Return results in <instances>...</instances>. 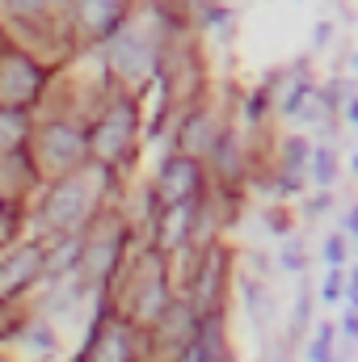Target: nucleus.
I'll use <instances>...</instances> for the list:
<instances>
[{
	"instance_id": "1",
	"label": "nucleus",
	"mask_w": 358,
	"mask_h": 362,
	"mask_svg": "<svg viewBox=\"0 0 358 362\" xmlns=\"http://www.w3.org/2000/svg\"><path fill=\"white\" fill-rule=\"evenodd\" d=\"M194 177H198V169H194L190 160H178V165L165 169V185H161V194H165L169 202H181V198L194 189Z\"/></svg>"
},
{
	"instance_id": "2",
	"label": "nucleus",
	"mask_w": 358,
	"mask_h": 362,
	"mask_svg": "<svg viewBox=\"0 0 358 362\" xmlns=\"http://www.w3.org/2000/svg\"><path fill=\"white\" fill-rule=\"evenodd\" d=\"M76 211H81V189H76V185H64V189L51 198V219H55V223H72Z\"/></svg>"
},
{
	"instance_id": "3",
	"label": "nucleus",
	"mask_w": 358,
	"mask_h": 362,
	"mask_svg": "<svg viewBox=\"0 0 358 362\" xmlns=\"http://www.w3.org/2000/svg\"><path fill=\"white\" fill-rule=\"evenodd\" d=\"M325 262H329V266H342V262H346V236H342V232H333V236L325 240Z\"/></svg>"
},
{
	"instance_id": "4",
	"label": "nucleus",
	"mask_w": 358,
	"mask_h": 362,
	"mask_svg": "<svg viewBox=\"0 0 358 362\" xmlns=\"http://www.w3.org/2000/svg\"><path fill=\"white\" fill-rule=\"evenodd\" d=\"M329 181H333V156L321 148L316 152V185H329Z\"/></svg>"
},
{
	"instance_id": "5",
	"label": "nucleus",
	"mask_w": 358,
	"mask_h": 362,
	"mask_svg": "<svg viewBox=\"0 0 358 362\" xmlns=\"http://www.w3.org/2000/svg\"><path fill=\"white\" fill-rule=\"evenodd\" d=\"M342 295V270L333 266V274H329V282H325V299H337Z\"/></svg>"
},
{
	"instance_id": "6",
	"label": "nucleus",
	"mask_w": 358,
	"mask_h": 362,
	"mask_svg": "<svg viewBox=\"0 0 358 362\" xmlns=\"http://www.w3.org/2000/svg\"><path fill=\"white\" fill-rule=\"evenodd\" d=\"M346 232H354V236H358V206L350 211V219H346Z\"/></svg>"
},
{
	"instance_id": "7",
	"label": "nucleus",
	"mask_w": 358,
	"mask_h": 362,
	"mask_svg": "<svg viewBox=\"0 0 358 362\" xmlns=\"http://www.w3.org/2000/svg\"><path fill=\"white\" fill-rule=\"evenodd\" d=\"M350 118L358 122V101H350Z\"/></svg>"
}]
</instances>
